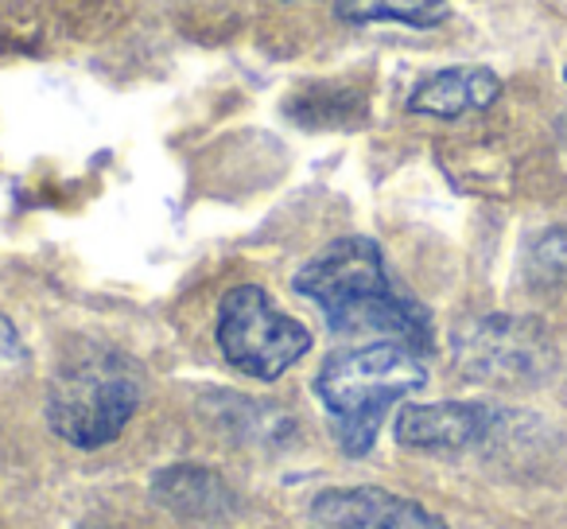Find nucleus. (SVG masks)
<instances>
[{
	"label": "nucleus",
	"instance_id": "nucleus-1",
	"mask_svg": "<svg viewBox=\"0 0 567 529\" xmlns=\"http://www.w3.org/2000/svg\"><path fill=\"white\" fill-rule=\"evenodd\" d=\"M296 293L308 296L339 335H385L412 350L432 343L424 308L393 285L385 253L373 237L354 234L323 245L296 273Z\"/></svg>",
	"mask_w": 567,
	"mask_h": 529
},
{
	"label": "nucleus",
	"instance_id": "nucleus-2",
	"mask_svg": "<svg viewBox=\"0 0 567 529\" xmlns=\"http://www.w3.org/2000/svg\"><path fill=\"white\" fill-rule=\"evenodd\" d=\"M144 401V370L136 358L102 343H82L59 358L48 382V425L82 451L113 444Z\"/></svg>",
	"mask_w": 567,
	"mask_h": 529
},
{
	"label": "nucleus",
	"instance_id": "nucleus-3",
	"mask_svg": "<svg viewBox=\"0 0 567 529\" xmlns=\"http://www.w3.org/2000/svg\"><path fill=\"white\" fill-rule=\"evenodd\" d=\"M427 370L404 343L378 339L331 355L316 374V397L331 413L334 440L347 456H365L378 444L389 409L424 389Z\"/></svg>",
	"mask_w": 567,
	"mask_h": 529
},
{
	"label": "nucleus",
	"instance_id": "nucleus-4",
	"mask_svg": "<svg viewBox=\"0 0 567 529\" xmlns=\"http://www.w3.org/2000/svg\"><path fill=\"white\" fill-rule=\"evenodd\" d=\"M214 339L234 370L257 382H276L311 350L308 327L276 308L260 285H237L221 296Z\"/></svg>",
	"mask_w": 567,
	"mask_h": 529
},
{
	"label": "nucleus",
	"instance_id": "nucleus-5",
	"mask_svg": "<svg viewBox=\"0 0 567 529\" xmlns=\"http://www.w3.org/2000/svg\"><path fill=\"white\" fill-rule=\"evenodd\" d=\"M455 358L471 378L478 382H528L548 370L551 350L544 332L528 319L486 316L458 332Z\"/></svg>",
	"mask_w": 567,
	"mask_h": 529
},
{
	"label": "nucleus",
	"instance_id": "nucleus-6",
	"mask_svg": "<svg viewBox=\"0 0 567 529\" xmlns=\"http://www.w3.org/2000/svg\"><path fill=\"white\" fill-rule=\"evenodd\" d=\"M311 521L319 529H447L440 513L385 487L323 490L311 502Z\"/></svg>",
	"mask_w": 567,
	"mask_h": 529
},
{
	"label": "nucleus",
	"instance_id": "nucleus-7",
	"mask_svg": "<svg viewBox=\"0 0 567 529\" xmlns=\"http://www.w3.org/2000/svg\"><path fill=\"white\" fill-rule=\"evenodd\" d=\"M494 428V409L482 401H432L401 405L393 436L412 451H463L486 440Z\"/></svg>",
	"mask_w": 567,
	"mask_h": 529
},
{
	"label": "nucleus",
	"instance_id": "nucleus-8",
	"mask_svg": "<svg viewBox=\"0 0 567 529\" xmlns=\"http://www.w3.org/2000/svg\"><path fill=\"white\" fill-rule=\"evenodd\" d=\"M497 98H502V79H497L489 67H478V63L443 67V71L416 82V90L409 94V113L455 121V118H466V113L489 110Z\"/></svg>",
	"mask_w": 567,
	"mask_h": 529
},
{
	"label": "nucleus",
	"instance_id": "nucleus-9",
	"mask_svg": "<svg viewBox=\"0 0 567 529\" xmlns=\"http://www.w3.org/2000/svg\"><path fill=\"white\" fill-rule=\"evenodd\" d=\"M152 498L179 518H218L229 502V490L206 467H167L152 479Z\"/></svg>",
	"mask_w": 567,
	"mask_h": 529
},
{
	"label": "nucleus",
	"instance_id": "nucleus-10",
	"mask_svg": "<svg viewBox=\"0 0 567 529\" xmlns=\"http://www.w3.org/2000/svg\"><path fill=\"white\" fill-rule=\"evenodd\" d=\"M342 24H409L435 28L451 17L447 0H339L334 4Z\"/></svg>",
	"mask_w": 567,
	"mask_h": 529
},
{
	"label": "nucleus",
	"instance_id": "nucleus-11",
	"mask_svg": "<svg viewBox=\"0 0 567 529\" xmlns=\"http://www.w3.org/2000/svg\"><path fill=\"white\" fill-rule=\"evenodd\" d=\"M24 350H20V335L17 327L9 324V319L0 316V363H9V358H20Z\"/></svg>",
	"mask_w": 567,
	"mask_h": 529
},
{
	"label": "nucleus",
	"instance_id": "nucleus-12",
	"mask_svg": "<svg viewBox=\"0 0 567 529\" xmlns=\"http://www.w3.org/2000/svg\"><path fill=\"white\" fill-rule=\"evenodd\" d=\"M564 79H567V67H564Z\"/></svg>",
	"mask_w": 567,
	"mask_h": 529
}]
</instances>
